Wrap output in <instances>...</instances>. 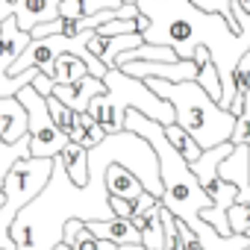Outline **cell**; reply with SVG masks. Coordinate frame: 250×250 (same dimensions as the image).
<instances>
[{
    "mask_svg": "<svg viewBox=\"0 0 250 250\" xmlns=\"http://www.w3.org/2000/svg\"><path fill=\"white\" fill-rule=\"evenodd\" d=\"M103 183H106V191H109V194H115V197H127V200H136V197L145 191L142 180H139L130 168H124L121 162H109V165H106Z\"/></svg>",
    "mask_w": 250,
    "mask_h": 250,
    "instance_id": "4fadbf2b",
    "label": "cell"
},
{
    "mask_svg": "<svg viewBox=\"0 0 250 250\" xmlns=\"http://www.w3.org/2000/svg\"><path fill=\"white\" fill-rule=\"evenodd\" d=\"M103 94H94L88 100V115L103 127V133H118L124 130V112L136 109L159 124H174V106L159 97L145 80L124 74L121 68H109L103 74Z\"/></svg>",
    "mask_w": 250,
    "mask_h": 250,
    "instance_id": "277c9868",
    "label": "cell"
},
{
    "mask_svg": "<svg viewBox=\"0 0 250 250\" xmlns=\"http://www.w3.org/2000/svg\"><path fill=\"white\" fill-rule=\"evenodd\" d=\"M162 200H156L153 206L147 209H139L130 215V221L136 224L139 235H142V244L147 250H165V229H162Z\"/></svg>",
    "mask_w": 250,
    "mask_h": 250,
    "instance_id": "30bf717a",
    "label": "cell"
},
{
    "mask_svg": "<svg viewBox=\"0 0 250 250\" xmlns=\"http://www.w3.org/2000/svg\"><path fill=\"white\" fill-rule=\"evenodd\" d=\"M124 74L147 80H168V83H183V80H194L197 77V62L194 59H174V62H150V59H136V62H124L121 65Z\"/></svg>",
    "mask_w": 250,
    "mask_h": 250,
    "instance_id": "ba28073f",
    "label": "cell"
},
{
    "mask_svg": "<svg viewBox=\"0 0 250 250\" xmlns=\"http://www.w3.org/2000/svg\"><path fill=\"white\" fill-rule=\"evenodd\" d=\"M27 136V109L24 103L12 97H0V139L3 142H18Z\"/></svg>",
    "mask_w": 250,
    "mask_h": 250,
    "instance_id": "7c38bea8",
    "label": "cell"
},
{
    "mask_svg": "<svg viewBox=\"0 0 250 250\" xmlns=\"http://www.w3.org/2000/svg\"><path fill=\"white\" fill-rule=\"evenodd\" d=\"M50 171H53V159L24 156L3 177V186H0V191H3V203H0V250H15V241L9 238V227H12L15 215L50 180Z\"/></svg>",
    "mask_w": 250,
    "mask_h": 250,
    "instance_id": "5b68a950",
    "label": "cell"
},
{
    "mask_svg": "<svg viewBox=\"0 0 250 250\" xmlns=\"http://www.w3.org/2000/svg\"><path fill=\"white\" fill-rule=\"evenodd\" d=\"M165 124L136 112V109H127L124 112V130H133L139 133L142 139L150 142V147L156 150V159H159V180H162V206L180 218L188 229H194L197 241L203 244V250H241L250 238L244 232H229V235H221L212 224H206L200 218L203 209L212 206V197L203 191L200 180L194 177V171L188 168V162L171 147V142L165 139Z\"/></svg>",
    "mask_w": 250,
    "mask_h": 250,
    "instance_id": "7a4b0ae2",
    "label": "cell"
},
{
    "mask_svg": "<svg viewBox=\"0 0 250 250\" xmlns=\"http://www.w3.org/2000/svg\"><path fill=\"white\" fill-rule=\"evenodd\" d=\"M229 142L232 145H247V150H250V88L244 94V106H241V115L235 118V127L229 133Z\"/></svg>",
    "mask_w": 250,
    "mask_h": 250,
    "instance_id": "d4e9b609",
    "label": "cell"
},
{
    "mask_svg": "<svg viewBox=\"0 0 250 250\" xmlns=\"http://www.w3.org/2000/svg\"><path fill=\"white\" fill-rule=\"evenodd\" d=\"M145 39H142V33H121V36H100L97 30L88 36V50L106 65V68H112V59L121 53V50H130V47H139Z\"/></svg>",
    "mask_w": 250,
    "mask_h": 250,
    "instance_id": "8fae6325",
    "label": "cell"
},
{
    "mask_svg": "<svg viewBox=\"0 0 250 250\" xmlns=\"http://www.w3.org/2000/svg\"><path fill=\"white\" fill-rule=\"evenodd\" d=\"M85 74H88V68H85V62H83L80 56H74V53H59L56 62H53L50 80H53V85H56V83H59V85H68V83H77V80L85 77Z\"/></svg>",
    "mask_w": 250,
    "mask_h": 250,
    "instance_id": "d6986e66",
    "label": "cell"
},
{
    "mask_svg": "<svg viewBox=\"0 0 250 250\" xmlns=\"http://www.w3.org/2000/svg\"><path fill=\"white\" fill-rule=\"evenodd\" d=\"M115 250H147V247H145L142 241H127V244H118Z\"/></svg>",
    "mask_w": 250,
    "mask_h": 250,
    "instance_id": "f1b7e54d",
    "label": "cell"
},
{
    "mask_svg": "<svg viewBox=\"0 0 250 250\" xmlns=\"http://www.w3.org/2000/svg\"><path fill=\"white\" fill-rule=\"evenodd\" d=\"M109 206H112V215H121V218H130L133 215V200H127V197L109 194Z\"/></svg>",
    "mask_w": 250,
    "mask_h": 250,
    "instance_id": "4316f807",
    "label": "cell"
},
{
    "mask_svg": "<svg viewBox=\"0 0 250 250\" xmlns=\"http://www.w3.org/2000/svg\"><path fill=\"white\" fill-rule=\"evenodd\" d=\"M44 103H47V112H50L53 124L68 136V142H77V112H74L71 106H65V103H62L59 97H53V94H47Z\"/></svg>",
    "mask_w": 250,
    "mask_h": 250,
    "instance_id": "ffe728a7",
    "label": "cell"
},
{
    "mask_svg": "<svg viewBox=\"0 0 250 250\" xmlns=\"http://www.w3.org/2000/svg\"><path fill=\"white\" fill-rule=\"evenodd\" d=\"M24 156H30V136H24L18 142H3L0 139V186H3V177L9 174V168Z\"/></svg>",
    "mask_w": 250,
    "mask_h": 250,
    "instance_id": "603a6c76",
    "label": "cell"
},
{
    "mask_svg": "<svg viewBox=\"0 0 250 250\" xmlns=\"http://www.w3.org/2000/svg\"><path fill=\"white\" fill-rule=\"evenodd\" d=\"M229 150H232V142H221V145H215V147L200 150V156H197L194 162H188V168H191V171H194V177L200 180L203 191H206V186L218 177V162H221Z\"/></svg>",
    "mask_w": 250,
    "mask_h": 250,
    "instance_id": "2e32d148",
    "label": "cell"
},
{
    "mask_svg": "<svg viewBox=\"0 0 250 250\" xmlns=\"http://www.w3.org/2000/svg\"><path fill=\"white\" fill-rule=\"evenodd\" d=\"M139 12L147 18L142 30L145 42L168 44L180 59H191L194 47L203 44L212 53V62L221 74V100L218 106L229 109L232 103V68L244 50H250V12H244L235 0H229V12L241 24V33L229 30V24L218 12H203L191 0H136Z\"/></svg>",
    "mask_w": 250,
    "mask_h": 250,
    "instance_id": "6da1fadb",
    "label": "cell"
},
{
    "mask_svg": "<svg viewBox=\"0 0 250 250\" xmlns=\"http://www.w3.org/2000/svg\"><path fill=\"white\" fill-rule=\"evenodd\" d=\"M103 127L88 115V112H77V145L83 147H94L97 142H103Z\"/></svg>",
    "mask_w": 250,
    "mask_h": 250,
    "instance_id": "cb8c5ba5",
    "label": "cell"
},
{
    "mask_svg": "<svg viewBox=\"0 0 250 250\" xmlns=\"http://www.w3.org/2000/svg\"><path fill=\"white\" fill-rule=\"evenodd\" d=\"M85 227L100 235V238H109L115 244H127V241H142L136 224L130 218H121V215H112V218H103V221H85Z\"/></svg>",
    "mask_w": 250,
    "mask_h": 250,
    "instance_id": "5bb4252c",
    "label": "cell"
},
{
    "mask_svg": "<svg viewBox=\"0 0 250 250\" xmlns=\"http://www.w3.org/2000/svg\"><path fill=\"white\" fill-rule=\"evenodd\" d=\"M162 130H165V139L171 142V147H174L186 162H194V159L200 156V150H203V147H200V145H197V142L183 130V127H180L177 121H174V124H165Z\"/></svg>",
    "mask_w": 250,
    "mask_h": 250,
    "instance_id": "44dd1931",
    "label": "cell"
},
{
    "mask_svg": "<svg viewBox=\"0 0 250 250\" xmlns=\"http://www.w3.org/2000/svg\"><path fill=\"white\" fill-rule=\"evenodd\" d=\"M24 109H27V136H30V156H44V159H53L65 145H68V136L53 124L50 112H47V103L44 97L33 88V85H24L18 94H15Z\"/></svg>",
    "mask_w": 250,
    "mask_h": 250,
    "instance_id": "8992f818",
    "label": "cell"
},
{
    "mask_svg": "<svg viewBox=\"0 0 250 250\" xmlns=\"http://www.w3.org/2000/svg\"><path fill=\"white\" fill-rule=\"evenodd\" d=\"M191 59L197 62V77H194V80L203 85V91H206L212 100H221V74H218V68H215V62H212L209 47L197 44L194 53H191Z\"/></svg>",
    "mask_w": 250,
    "mask_h": 250,
    "instance_id": "ac0fdd59",
    "label": "cell"
},
{
    "mask_svg": "<svg viewBox=\"0 0 250 250\" xmlns=\"http://www.w3.org/2000/svg\"><path fill=\"white\" fill-rule=\"evenodd\" d=\"M227 221H229V232H244L250 238V203H232L227 209Z\"/></svg>",
    "mask_w": 250,
    "mask_h": 250,
    "instance_id": "484cf974",
    "label": "cell"
},
{
    "mask_svg": "<svg viewBox=\"0 0 250 250\" xmlns=\"http://www.w3.org/2000/svg\"><path fill=\"white\" fill-rule=\"evenodd\" d=\"M241 250H250V241H247V244H244V247H241Z\"/></svg>",
    "mask_w": 250,
    "mask_h": 250,
    "instance_id": "4dcf8cb0",
    "label": "cell"
},
{
    "mask_svg": "<svg viewBox=\"0 0 250 250\" xmlns=\"http://www.w3.org/2000/svg\"><path fill=\"white\" fill-rule=\"evenodd\" d=\"M106 91V85H103V80L100 77H94V74H85V77H80L77 83H68V85H53V97H59L65 106H71L74 112H85L88 109V100L94 97V94H103Z\"/></svg>",
    "mask_w": 250,
    "mask_h": 250,
    "instance_id": "9c48e42d",
    "label": "cell"
},
{
    "mask_svg": "<svg viewBox=\"0 0 250 250\" xmlns=\"http://www.w3.org/2000/svg\"><path fill=\"white\" fill-rule=\"evenodd\" d=\"M50 250H71V244H65V241H59L56 247H50Z\"/></svg>",
    "mask_w": 250,
    "mask_h": 250,
    "instance_id": "f546056e",
    "label": "cell"
},
{
    "mask_svg": "<svg viewBox=\"0 0 250 250\" xmlns=\"http://www.w3.org/2000/svg\"><path fill=\"white\" fill-rule=\"evenodd\" d=\"M62 241H65V244H71V250H115V247H118L115 241L94 235V232H91L83 221H77V218L65 224Z\"/></svg>",
    "mask_w": 250,
    "mask_h": 250,
    "instance_id": "9a60e30c",
    "label": "cell"
},
{
    "mask_svg": "<svg viewBox=\"0 0 250 250\" xmlns=\"http://www.w3.org/2000/svg\"><path fill=\"white\" fill-rule=\"evenodd\" d=\"M0 203H3V191H0Z\"/></svg>",
    "mask_w": 250,
    "mask_h": 250,
    "instance_id": "1f68e13d",
    "label": "cell"
},
{
    "mask_svg": "<svg viewBox=\"0 0 250 250\" xmlns=\"http://www.w3.org/2000/svg\"><path fill=\"white\" fill-rule=\"evenodd\" d=\"M30 85H33V88H36V91H39V94H42V97H47V94H50V91H53V80H50V77H47V74H42V71H39V74H36V80H33V83H30Z\"/></svg>",
    "mask_w": 250,
    "mask_h": 250,
    "instance_id": "83f0119b",
    "label": "cell"
},
{
    "mask_svg": "<svg viewBox=\"0 0 250 250\" xmlns=\"http://www.w3.org/2000/svg\"><path fill=\"white\" fill-rule=\"evenodd\" d=\"M59 3L62 0H0V21L12 15L21 30H33L36 24L56 21L59 18Z\"/></svg>",
    "mask_w": 250,
    "mask_h": 250,
    "instance_id": "52a82bcc",
    "label": "cell"
},
{
    "mask_svg": "<svg viewBox=\"0 0 250 250\" xmlns=\"http://www.w3.org/2000/svg\"><path fill=\"white\" fill-rule=\"evenodd\" d=\"M56 159L62 162L65 174H68L77 186H85V183H88V147H83V145H77V142H68V145L56 153Z\"/></svg>",
    "mask_w": 250,
    "mask_h": 250,
    "instance_id": "e0dca14e",
    "label": "cell"
},
{
    "mask_svg": "<svg viewBox=\"0 0 250 250\" xmlns=\"http://www.w3.org/2000/svg\"><path fill=\"white\" fill-rule=\"evenodd\" d=\"M145 83L174 106V121L203 150L215 147L221 142H229V133L235 127V115L229 109L218 106V100H212L197 80L168 83V80L147 77Z\"/></svg>",
    "mask_w": 250,
    "mask_h": 250,
    "instance_id": "3957f363",
    "label": "cell"
},
{
    "mask_svg": "<svg viewBox=\"0 0 250 250\" xmlns=\"http://www.w3.org/2000/svg\"><path fill=\"white\" fill-rule=\"evenodd\" d=\"M118 6H121V0H62V3H59V15L85 18V15L103 12V9H118Z\"/></svg>",
    "mask_w": 250,
    "mask_h": 250,
    "instance_id": "7402d4cb",
    "label": "cell"
}]
</instances>
